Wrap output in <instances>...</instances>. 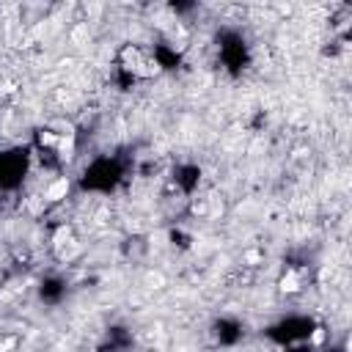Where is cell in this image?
Returning a JSON list of instances; mask_svg holds the SVG:
<instances>
[{
	"instance_id": "cell-3",
	"label": "cell",
	"mask_w": 352,
	"mask_h": 352,
	"mask_svg": "<svg viewBox=\"0 0 352 352\" xmlns=\"http://www.w3.org/2000/svg\"><path fill=\"white\" fill-rule=\"evenodd\" d=\"M41 143H55V135L44 132V135H41Z\"/></svg>"
},
{
	"instance_id": "cell-2",
	"label": "cell",
	"mask_w": 352,
	"mask_h": 352,
	"mask_svg": "<svg viewBox=\"0 0 352 352\" xmlns=\"http://www.w3.org/2000/svg\"><path fill=\"white\" fill-rule=\"evenodd\" d=\"M281 289H284V292H297V289H300V286H297V275L295 273L284 275V278H281Z\"/></svg>"
},
{
	"instance_id": "cell-1",
	"label": "cell",
	"mask_w": 352,
	"mask_h": 352,
	"mask_svg": "<svg viewBox=\"0 0 352 352\" xmlns=\"http://www.w3.org/2000/svg\"><path fill=\"white\" fill-rule=\"evenodd\" d=\"M66 193H69V179H58L47 187L44 198L47 201H61V198H66Z\"/></svg>"
}]
</instances>
